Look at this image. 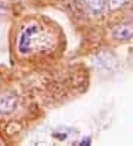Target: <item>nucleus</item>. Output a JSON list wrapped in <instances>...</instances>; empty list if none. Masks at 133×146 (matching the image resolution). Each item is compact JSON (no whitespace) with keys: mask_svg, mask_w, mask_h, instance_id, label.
Here are the masks:
<instances>
[{"mask_svg":"<svg viewBox=\"0 0 133 146\" xmlns=\"http://www.w3.org/2000/svg\"><path fill=\"white\" fill-rule=\"evenodd\" d=\"M53 44H55V37L43 24L37 21L27 24L16 38V50L22 56L49 50L53 47Z\"/></svg>","mask_w":133,"mask_h":146,"instance_id":"1","label":"nucleus"},{"mask_svg":"<svg viewBox=\"0 0 133 146\" xmlns=\"http://www.w3.org/2000/svg\"><path fill=\"white\" fill-rule=\"evenodd\" d=\"M18 94L15 92H5L0 94V115L13 112L18 106Z\"/></svg>","mask_w":133,"mask_h":146,"instance_id":"2","label":"nucleus"},{"mask_svg":"<svg viewBox=\"0 0 133 146\" xmlns=\"http://www.w3.org/2000/svg\"><path fill=\"white\" fill-rule=\"evenodd\" d=\"M112 36H114V38H117L120 41L130 40L133 37V21L117 25L112 31Z\"/></svg>","mask_w":133,"mask_h":146,"instance_id":"3","label":"nucleus"},{"mask_svg":"<svg viewBox=\"0 0 133 146\" xmlns=\"http://www.w3.org/2000/svg\"><path fill=\"white\" fill-rule=\"evenodd\" d=\"M83 2L87 6V9L90 11V13H93L95 16L102 15L104 7H105V2H104V0H83Z\"/></svg>","mask_w":133,"mask_h":146,"instance_id":"4","label":"nucleus"},{"mask_svg":"<svg viewBox=\"0 0 133 146\" xmlns=\"http://www.w3.org/2000/svg\"><path fill=\"white\" fill-rule=\"evenodd\" d=\"M127 3V0H110L108 2V6H110V9H120L121 6H124Z\"/></svg>","mask_w":133,"mask_h":146,"instance_id":"5","label":"nucleus"}]
</instances>
